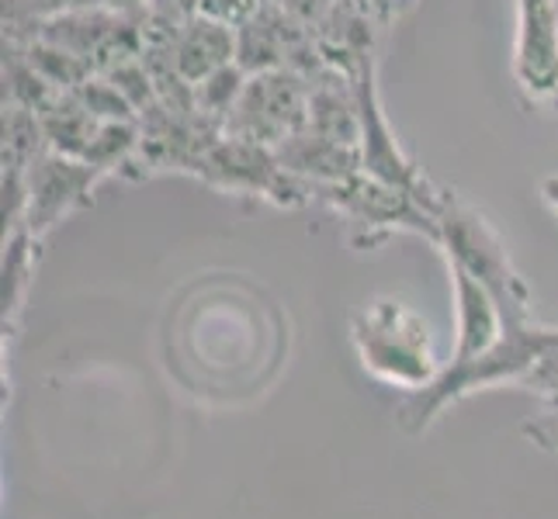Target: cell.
Instances as JSON below:
<instances>
[{
    "label": "cell",
    "instance_id": "obj_6",
    "mask_svg": "<svg viewBox=\"0 0 558 519\" xmlns=\"http://www.w3.org/2000/svg\"><path fill=\"white\" fill-rule=\"evenodd\" d=\"M354 98H357V119H361V170L372 173V177L410 190L420 198H437L440 187H434L423 170L407 157V149L399 146L396 132L385 119L381 108V94H378V70H375V55L364 60L354 76Z\"/></svg>",
    "mask_w": 558,
    "mask_h": 519
},
{
    "label": "cell",
    "instance_id": "obj_15",
    "mask_svg": "<svg viewBox=\"0 0 558 519\" xmlns=\"http://www.w3.org/2000/svg\"><path fill=\"white\" fill-rule=\"evenodd\" d=\"M542 198H545V205L555 211L558 215V173H551V177H545V184H542Z\"/></svg>",
    "mask_w": 558,
    "mask_h": 519
},
{
    "label": "cell",
    "instance_id": "obj_4",
    "mask_svg": "<svg viewBox=\"0 0 558 519\" xmlns=\"http://www.w3.org/2000/svg\"><path fill=\"white\" fill-rule=\"evenodd\" d=\"M364 368L396 384H423L434 374L430 333L402 301H375L354 322Z\"/></svg>",
    "mask_w": 558,
    "mask_h": 519
},
{
    "label": "cell",
    "instance_id": "obj_9",
    "mask_svg": "<svg viewBox=\"0 0 558 519\" xmlns=\"http://www.w3.org/2000/svg\"><path fill=\"white\" fill-rule=\"evenodd\" d=\"M278 157L284 163V170H292L295 177H302L310 187L319 184H337L343 177L361 170V149L337 143L323 132L305 125L302 132H295L292 139L278 146Z\"/></svg>",
    "mask_w": 558,
    "mask_h": 519
},
{
    "label": "cell",
    "instance_id": "obj_5",
    "mask_svg": "<svg viewBox=\"0 0 558 519\" xmlns=\"http://www.w3.org/2000/svg\"><path fill=\"white\" fill-rule=\"evenodd\" d=\"M310 122V81L292 70L254 73L236 108L229 111L222 136L278 149Z\"/></svg>",
    "mask_w": 558,
    "mask_h": 519
},
{
    "label": "cell",
    "instance_id": "obj_10",
    "mask_svg": "<svg viewBox=\"0 0 558 519\" xmlns=\"http://www.w3.org/2000/svg\"><path fill=\"white\" fill-rule=\"evenodd\" d=\"M170 63L184 76V81L195 87L205 76H211L216 70L236 63V32L208 22V17L191 14L181 25L174 49H170Z\"/></svg>",
    "mask_w": 558,
    "mask_h": 519
},
{
    "label": "cell",
    "instance_id": "obj_3",
    "mask_svg": "<svg viewBox=\"0 0 558 519\" xmlns=\"http://www.w3.org/2000/svg\"><path fill=\"white\" fill-rule=\"evenodd\" d=\"M195 177L222 195H246L264 198L281 208H302L313 205V187L292 170H284L278 149L222 136L208 146V152L198 163Z\"/></svg>",
    "mask_w": 558,
    "mask_h": 519
},
{
    "label": "cell",
    "instance_id": "obj_8",
    "mask_svg": "<svg viewBox=\"0 0 558 519\" xmlns=\"http://www.w3.org/2000/svg\"><path fill=\"white\" fill-rule=\"evenodd\" d=\"M513 81L527 104L558 114V0H517Z\"/></svg>",
    "mask_w": 558,
    "mask_h": 519
},
{
    "label": "cell",
    "instance_id": "obj_14",
    "mask_svg": "<svg viewBox=\"0 0 558 519\" xmlns=\"http://www.w3.org/2000/svg\"><path fill=\"white\" fill-rule=\"evenodd\" d=\"M278 4L295 17V22H302L305 28H316L326 14H330L340 0H278Z\"/></svg>",
    "mask_w": 558,
    "mask_h": 519
},
{
    "label": "cell",
    "instance_id": "obj_7",
    "mask_svg": "<svg viewBox=\"0 0 558 519\" xmlns=\"http://www.w3.org/2000/svg\"><path fill=\"white\" fill-rule=\"evenodd\" d=\"M28 208H25V225L43 239L49 228L60 225L66 215L81 211L94 201V190L105 181L101 170L90 163L66 157V152L43 149L32 160L28 173Z\"/></svg>",
    "mask_w": 558,
    "mask_h": 519
},
{
    "label": "cell",
    "instance_id": "obj_12",
    "mask_svg": "<svg viewBox=\"0 0 558 519\" xmlns=\"http://www.w3.org/2000/svg\"><path fill=\"white\" fill-rule=\"evenodd\" d=\"M246 81H250V73L240 63H229V66L216 70L211 76H205L202 84H195V108H198L202 119L226 128L229 111L236 108Z\"/></svg>",
    "mask_w": 558,
    "mask_h": 519
},
{
    "label": "cell",
    "instance_id": "obj_11",
    "mask_svg": "<svg viewBox=\"0 0 558 519\" xmlns=\"http://www.w3.org/2000/svg\"><path fill=\"white\" fill-rule=\"evenodd\" d=\"M87 8H146L140 0H4V38L25 42L49 17Z\"/></svg>",
    "mask_w": 558,
    "mask_h": 519
},
{
    "label": "cell",
    "instance_id": "obj_13",
    "mask_svg": "<svg viewBox=\"0 0 558 519\" xmlns=\"http://www.w3.org/2000/svg\"><path fill=\"white\" fill-rule=\"evenodd\" d=\"M260 4H264V0H187L191 14L208 17V22L226 25V28H233V32L240 25H246L250 17L257 14Z\"/></svg>",
    "mask_w": 558,
    "mask_h": 519
},
{
    "label": "cell",
    "instance_id": "obj_2",
    "mask_svg": "<svg viewBox=\"0 0 558 519\" xmlns=\"http://www.w3.org/2000/svg\"><path fill=\"white\" fill-rule=\"evenodd\" d=\"M437 198H420L372 173H351L337 184L313 187V205H323L354 225L357 246H375L396 233H416L437 243Z\"/></svg>",
    "mask_w": 558,
    "mask_h": 519
},
{
    "label": "cell",
    "instance_id": "obj_1",
    "mask_svg": "<svg viewBox=\"0 0 558 519\" xmlns=\"http://www.w3.org/2000/svg\"><path fill=\"white\" fill-rule=\"evenodd\" d=\"M437 246L445 249L451 267L472 274L496 298L504 330L531 322V295L521 274L513 271L510 254L499 233L478 208H472L454 190H440L437 201Z\"/></svg>",
    "mask_w": 558,
    "mask_h": 519
}]
</instances>
